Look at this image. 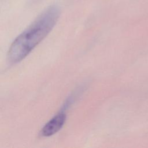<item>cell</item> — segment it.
Here are the masks:
<instances>
[{
    "instance_id": "7a4b0ae2",
    "label": "cell",
    "mask_w": 148,
    "mask_h": 148,
    "mask_svg": "<svg viewBox=\"0 0 148 148\" xmlns=\"http://www.w3.org/2000/svg\"><path fill=\"white\" fill-rule=\"evenodd\" d=\"M65 120L66 114L63 112L58 113L45 125L41 130L40 135L47 137L55 134L63 127Z\"/></svg>"
},
{
    "instance_id": "6da1fadb",
    "label": "cell",
    "mask_w": 148,
    "mask_h": 148,
    "mask_svg": "<svg viewBox=\"0 0 148 148\" xmlns=\"http://www.w3.org/2000/svg\"><path fill=\"white\" fill-rule=\"evenodd\" d=\"M60 14V8L56 5L50 6L41 13L13 42L8 53L9 61L16 64L26 57L50 33Z\"/></svg>"
}]
</instances>
